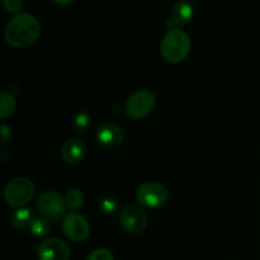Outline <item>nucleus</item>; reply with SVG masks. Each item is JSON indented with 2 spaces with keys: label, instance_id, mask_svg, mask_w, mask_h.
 Segmentation results:
<instances>
[{
  "label": "nucleus",
  "instance_id": "nucleus-1",
  "mask_svg": "<svg viewBox=\"0 0 260 260\" xmlns=\"http://www.w3.org/2000/svg\"><path fill=\"white\" fill-rule=\"evenodd\" d=\"M42 32L40 20L29 13H18L5 27V41L14 48H24L33 45Z\"/></svg>",
  "mask_w": 260,
  "mask_h": 260
},
{
  "label": "nucleus",
  "instance_id": "nucleus-2",
  "mask_svg": "<svg viewBox=\"0 0 260 260\" xmlns=\"http://www.w3.org/2000/svg\"><path fill=\"white\" fill-rule=\"evenodd\" d=\"M190 51V38L183 29H169L162 37L160 52L169 63H180Z\"/></svg>",
  "mask_w": 260,
  "mask_h": 260
},
{
  "label": "nucleus",
  "instance_id": "nucleus-3",
  "mask_svg": "<svg viewBox=\"0 0 260 260\" xmlns=\"http://www.w3.org/2000/svg\"><path fill=\"white\" fill-rule=\"evenodd\" d=\"M35 194V184L25 177H18L9 180L4 188L5 201L12 207H20L27 205Z\"/></svg>",
  "mask_w": 260,
  "mask_h": 260
},
{
  "label": "nucleus",
  "instance_id": "nucleus-4",
  "mask_svg": "<svg viewBox=\"0 0 260 260\" xmlns=\"http://www.w3.org/2000/svg\"><path fill=\"white\" fill-rule=\"evenodd\" d=\"M37 210L50 221H60L65 215V198L56 190H46L38 197Z\"/></svg>",
  "mask_w": 260,
  "mask_h": 260
},
{
  "label": "nucleus",
  "instance_id": "nucleus-5",
  "mask_svg": "<svg viewBox=\"0 0 260 260\" xmlns=\"http://www.w3.org/2000/svg\"><path fill=\"white\" fill-rule=\"evenodd\" d=\"M137 202L146 208H156L165 205L169 198L167 187L157 182H146L136 192Z\"/></svg>",
  "mask_w": 260,
  "mask_h": 260
},
{
  "label": "nucleus",
  "instance_id": "nucleus-6",
  "mask_svg": "<svg viewBox=\"0 0 260 260\" xmlns=\"http://www.w3.org/2000/svg\"><path fill=\"white\" fill-rule=\"evenodd\" d=\"M156 98L154 93L147 89H141L132 94L126 102V113L132 119H141L154 109Z\"/></svg>",
  "mask_w": 260,
  "mask_h": 260
},
{
  "label": "nucleus",
  "instance_id": "nucleus-7",
  "mask_svg": "<svg viewBox=\"0 0 260 260\" xmlns=\"http://www.w3.org/2000/svg\"><path fill=\"white\" fill-rule=\"evenodd\" d=\"M62 230L69 240L74 241V243H80L89 236L90 226L84 216L73 212L63 217Z\"/></svg>",
  "mask_w": 260,
  "mask_h": 260
},
{
  "label": "nucleus",
  "instance_id": "nucleus-8",
  "mask_svg": "<svg viewBox=\"0 0 260 260\" xmlns=\"http://www.w3.org/2000/svg\"><path fill=\"white\" fill-rule=\"evenodd\" d=\"M119 221L129 234H141L147 226V216L137 206H126L119 213Z\"/></svg>",
  "mask_w": 260,
  "mask_h": 260
},
{
  "label": "nucleus",
  "instance_id": "nucleus-9",
  "mask_svg": "<svg viewBox=\"0 0 260 260\" xmlns=\"http://www.w3.org/2000/svg\"><path fill=\"white\" fill-rule=\"evenodd\" d=\"M37 256L40 260H69L71 251L65 241L52 238L38 245Z\"/></svg>",
  "mask_w": 260,
  "mask_h": 260
},
{
  "label": "nucleus",
  "instance_id": "nucleus-10",
  "mask_svg": "<svg viewBox=\"0 0 260 260\" xmlns=\"http://www.w3.org/2000/svg\"><path fill=\"white\" fill-rule=\"evenodd\" d=\"M95 139L101 146L106 147V149H114L123 142V128L117 123H113V122H106L98 127Z\"/></svg>",
  "mask_w": 260,
  "mask_h": 260
},
{
  "label": "nucleus",
  "instance_id": "nucleus-11",
  "mask_svg": "<svg viewBox=\"0 0 260 260\" xmlns=\"http://www.w3.org/2000/svg\"><path fill=\"white\" fill-rule=\"evenodd\" d=\"M194 14V7L189 0H179L172 8L169 19L167 20V28L169 29H178L183 25L188 24Z\"/></svg>",
  "mask_w": 260,
  "mask_h": 260
},
{
  "label": "nucleus",
  "instance_id": "nucleus-12",
  "mask_svg": "<svg viewBox=\"0 0 260 260\" xmlns=\"http://www.w3.org/2000/svg\"><path fill=\"white\" fill-rule=\"evenodd\" d=\"M88 147L84 140L79 137L69 139L61 147V157L68 164H78L85 157Z\"/></svg>",
  "mask_w": 260,
  "mask_h": 260
},
{
  "label": "nucleus",
  "instance_id": "nucleus-13",
  "mask_svg": "<svg viewBox=\"0 0 260 260\" xmlns=\"http://www.w3.org/2000/svg\"><path fill=\"white\" fill-rule=\"evenodd\" d=\"M10 222L18 230H24V229L30 228L33 222L32 211L28 210V208H19V210L14 211V213L10 217Z\"/></svg>",
  "mask_w": 260,
  "mask_h": 260
},
{
  "label": "nucleus",
  "instance_id": "nucleus-14",
  "mask_svg": "<svg viewBox=\"0 0 260 260\" xmlns=\"http://www.w3.org/2000/svg\"><path fill=\"white\" fill-rule=\"evenodd\" d=\"M15 107H17V102H15L14 96L7 91H3L0 94V117L2 119L12 116L15 111Z\"/></svg>",
  "mask_w": 260,
  "mask_h": 260
},
{
  "label": "nucleus",
  "instance_id": "nucleus-15",
  "mask_svg": "<svg viewBox=\"0 0 260 260\" xmlns=\"http://www.w3.org/2000/svg\"><path fill=\"white\" fill-rule=\"evenodd\" d=\"M83 203H84V196L81 193V190L76 189V188H73V189L68 190L65 196V205L66 208L73 212L75 211L80 210L83 207Z\"/></svg>",
  "mask_w": 260,
  "mask_h": 260
},
{
  "label": "nucleus",
  "instance_id": "nucleus-16",
  "mask_svg": "<svg viewBox=\"0 0 260 260\" xmlns=\"http://www.w3.org/2000/svg\"><path fill=\"white\" fill-rule=\"evenodd\" d=\"M50 220H47V218L42 216V217H38L33 220L29 230L30 234H32L33 236H36V238H43V236H46L50 233Z\"/></svg>",
  "mask_w": 260,
  "mask_h": 260
},
{
  "label": "nucleus",
  "instance_id": "nucleus-17",
  "mask_svg": "<svg viewBox=\"0 0 260 260\" xmlns=\"http://www.w3.org/2000/svg\"><path fill=\"white\" fill-rule=\"evenodd\" d=\"M74 129L79 134H83L86 131V128L89 127V114L86 112L80 111L75 117H74L73 122Z\"/></svg>",
  "mask_w": 260,
  "mask_h": 260
},
{
  "label": "nucleus",
  "instance_id": "nucleus-18",
  "mask_svg": "<svg viewBox=\"0 0 260 260\" xmlns=\"http://www.w3.org/2000/svg\"><path fill=\"white\" fill-rule=\"evenodd\" d=\"M99 208L104 215H113L118 210V203L113 198H104L99 203Z\"/></svg>",
  "mask_w": 260,
  "mask_h": 260
},
{
  "label": "nucleus",
  "instance_id": "nucleus-19",
  "mask_svg": "<svg viewBox=\"0 0 260 260\" xmlns=\"http://www.w3.org/2000/svg\"><path fill=\"white\" fill-rule=\"evenodd\" d=\"M88 260H114L113 254L106 248H98L89 254Z\"/></svg>",
  "mask_w": 260,
  "mask_h": 260
},
{
  "label": "nucleus",
  "instance_id": "nucleus-20",
  "mask_svg": "<svg viewBox=\"0 0 260 260\" xmlns=\"http://www.w3.org/2000/svg\"><path fill=\"white\" fill-rule=\"evenodd\" d=\"M3 7L5 8L7 12L18 14L23 8V0H3Z\"/></svg>",
  "mask_w": 260,
  "mask_h": 260
},
{
  "label": "nucleus",
  "instance_id": "nucleus-21",
  "mask_svg": "<svg viewBox=\"0 0 260 260\" xmlns=\"http://www.w3.org/2000/svg\"><path fill=\"white\" fill-rule=\"evenodd\" d=\"M0 134H2V144H5L8 137L10 136V128L7 124H2V127H0Z\"/></svg>",
  "mask_w": 260,
  "mask_h": 260
},
{
  "label": "nucleus",
  "instance_id": "nucleus-22",
  "mask_svg": "<svg viewBox=\"0 0 260 260\" xmlns=\"http://www.w3.org/2000/svg\"><path fill=\"white\" fill-rule=\"evenodd\" d=\"M52 2H55L56 4H60V5H68L70 4V3H73L74 0H52Z\"/></svg>",
  "mask_w": 260,
  "mask_h": 260
}]
</instances>
